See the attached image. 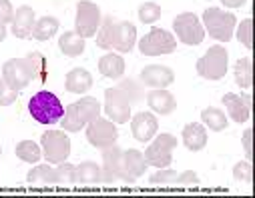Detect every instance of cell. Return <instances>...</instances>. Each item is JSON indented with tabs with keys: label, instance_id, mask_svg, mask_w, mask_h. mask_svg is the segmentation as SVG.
Here are the masks:
<instances>
[{
	"label": "cell",
	"instance_id": "27",
	"mask_svg": "<svg viewBox=\"0 0 255 198\" xmlns=\"http://www.w3.org/2000/svg\"><path fill=\"white\" fill-rule=\"evenodd\" d=\"M87 124H89V122H87V118L83 116V112H81V108L77 106V102H73V104H69V106L65 108V116H62V128H65L67 132H79V130H83Z\"/></svg>",
	"mask_w": 255,
	"mask_h": 198
},
{
	"label": "cell",
	"instance_id": "15",
	"mask_svg": "<svg viewBox=\"0 0 255 198\" xmlns=\"http://www.w3.org/2000/svg\"><path fill=\"white\" fill-rule=\"evenodd\" d=\"M135 42H137V28H135V24L129 22V20H117L113 50H117L119 54H127V52L133 50Z\"/></svg>",
	"mask_w": 255,
	"mask_h": 198
},
{
	"label": "cell",
	"instance_id": "24",
	"mask_svg": "<svg viewBox=\"0 0 255 198\" xmlns=\"http://www.w3.org/2000/svg\"><path fill=\"white\" fill-rule=\"evenodd\" d=\"M99 182H103V170L97 162L85 160V162L77 164V184L91 186V184H99Z\"/></svg>",
	"mask_w": 255,
	"mask_h": 198
},
{
	"label": "cell",
	"instance_id": "18",
	"mask_svg": "<svg viewBox=\"0 0 255 198\" xmlns=\"http://www.w3.org/2000/svg\"><path fill=\"white\" fill-rule=\"evenodd\" d=\"M183 144L191 152H199L207 146V128L201 122H191L183 128Z\"/></svg>",
	"mask_w": 255,
	"mask_h": 198
},
{
	"label": "cell",
	"instance_id": "43",
	"mask_svg": "<svg viewBox=\"0 0 255 198\" xmlns=\"http://www.w3.org/2000/svg\"><path fill=\"white\" fill-rule=\"evenodd\" d=\"M223 2V6H227V8H241L247 0H221Z\"/></svg>",
	"mask_w": 255,
	"mask_h": 198
},
{
	"label": "cell",
	"instance_id": "7",
	"mask_svg": "<svg viewBox=\"0 0 255 198\" xmlns=\"http://www.w3.org/2000/svg\"><path fill=\"white\" fill-rule=\"evenodd\" d=\"M177 48V40L171 32L165 28H151L141 40H139V50L145 56H163L171 54Z\"/></svg>",
	"mask_w": 255,
	"mask_h": 198
},
{
	"label": "cell",
	"instance_id": "16",
	"mask_svg": "<svg viewBox=\"0 0 255 198\" xmlns=\"http://www.w3.org/2000/svg\"><path fill=\"white\" fill-rule=\"evenodd\" d=\"M147 170V160L141 150L131 148V150H123V180L133 182L135 178L143 176Z\"/></svg>",
	"mask_w": 255,
	"mask_h": 198
},
{
	"label": "cell",
	"instance_id": "8",
	"mask_svg": "<svg viewBox=\"0 0 255 198\" xmlns=\"http://www.w3.org/2000/svg\"><path fill=\"white\" fill-rule=\"evenodd\" d=\"M103 22L101 8L95 2L83 0L77 4V16H75V32L81 34L83 38H93Z\"/></svg>",
	"mask_w": 255,
	"mask_h": 198
},
{
	"label": "cell",
	"instance_id": "28",
	"mask_svg": "<svg viewBox=\"0 0 255 198\" xmlns=\"http://www.w3.org/2000/svg\"><path fill=\"white\" fill-rule=\"evenodd\" d=\"M115 88H119L123 92V96L129 100L131 106L137 104V102H141L143 96H145V88H143L141 80H135V78H123Z\"/></svg>",
	"mask_w": 255,
	"mask_h": 198
},
{
	"label": "cell",
	"instance_id": "21",
	"mask_svg": "<svg viewBox=\"0 0 255 198\" xmlns=\"http://www.w3.org/2000/svg\"><path fill=\"white\" fill-rule=\"evenodd\" d=\"M99 72L105 78H113V80L121 78L125 74V60H123V56L117 54V52L103 54L101 60H99Z\"/></svg>",
	"mask_w": 255,
	"mask_h": 198
},
{
	"label": "cell",
	"instance_id": "6",
	"mask_svg": "<svg viewBox=\"0 0 255 198\" xmlns=\"http://www.w3.org/2000/svg\"><path fill=\"white\" fill-rule=\"evenodd\" d=\"M173 32L187 46H197L205 38V28H203L201 20L193 12H181L173 20Z\"/></svg>",
	"mask_w": 255,
	"mask_h": 198
},
{
	"label": "cell",
	"instance_id": "20",
	"mask_svg": "<svg viewBox=\"0 0 255 198\" xmlns=\"http://www.w3.org/2000/svg\"><path fill=\"white\" fill-rule=\"evenodd\" d=\"M34 22H36V14L30 6H20L16 8L14 12V18H12V34L16 38H28L32 36V28H34Z\"/></svg>",
	"mask_w": 255,
	"mask_h": 198
},
{
	"label": "cell",
	"instance_id": "22",
	"mask_svg": "<svg viewBox=\"0 0 255 198\" xmlns=\"http://www.w3.org/2000/svg\"><path fill=\"white\" fill-rule=\"evenodd\" d=\"M93 86V76L85 68H73L65 78V88L73 94H85Z\"/></svg>",
	"mask_w": 255,
	"mask_h": 198
},
{
	"label": "cell",
	"instance_id": "25",
	"mask_svg": "<svg viewBox=\"0 0 255 198\" xmlns=\"http://www.w3.org/2000/svg\"><path fill=\"white\" fill-rule=\"evenodd\" d=\"M26 180L34 186H50V184H56V170H54V164H36L28 174H26Z\"/></svg>",
	"mask_w": 255,
	"mask_h": 198
},
{
	"label": "cell",
	"instance_id": "5",
	"mask_svg": "<svg viewBox=\"0 0 255 198\" xmlns=\"http://www.w3.org/2000/svg\"><path fill=\"white\" fill-rule=\"evenodd\" d=\"M177 146V138L173 134H155L151 144L145 150V160L147 166H155V168H167L173 162V150Z\"/></svg>",
	"mask_w": 255,
	"mask_h": 198
},
{
	"label": "cell",
	"instance_id": "31",
	"mask_svg": "<svg viewBox=\"0 0 255 198\" xmlns=\"http://www.w3.org/2000/svg\"><path fill=\"white\" fill-rule=\"evenodd\" d=\"M16 156H18L22 162L36 164V162L42 158V148H40L34 140H22V142L16 144Z\"/></svg>",
	"mask_w": 255,
	"mask_h": 198
},
{
	"label": "cell",
	"instance_id": "17",
	"mask_svg": "<svg viewBox=\"0 0 255 198\" xmlns=\"http://www.w3.org/2000/svg\"><path fill=\"white\" fill-rule=\"evenodd\" d=\"M223 104H225L231 120H235L237 124H243L249 120V116H251V96L249 94L237 96L233 92H227L223 96Z\"/></svg>",
	"mask_w": 255,
	"mask_h": 198
},
{
	"label": "cell",
	"instance_id": "33",
	"mask_svg": "<svg viewBox=\"0 0 255 198\" xmlns=\"http://www.w3.org/2000/svg\"><path fill=\"white\" fill-rule=\"evenodd\" d=\"M56 170V184H62V186H73L77 184V166L71 164V162H60L54 166Z\"/></svg>",
	"mask_w": 255,
	"mask_h": 198
},
{
	"label": "cell",
	"instance_id": "34",
	"mask_svg": "<svg viewBox=\"0 0 255 198\" xmlns=\"http://www.w3.org/2000/svg\"><path fill=\"white\" fill-rule=\"evenodd\" d=\"M28 60V66H30V72H32V80H40L44 82L46 78V60L40 52H30L26 56Z\"/></svg>",
	"mask_w": 255,
	"mask_h": 198
},
{
	"label": "cell",
	"instance_id": "39",
	"mask_svg": "<svg viewBox=\"0 0 255 198\" xmlns=\"http://www.w3.org/2000/svg\"><path fill=\"white\" fill-rule=\"evenodd\" d=\"M233 178L241 180V182H251V162L249 160H241L233 166Z\"/></svg>",
	"mask_w": 255,
	"mask_h": 198
},
{
	"label": "cell",
	"instance_id": "19",
	"mask_svg": "<svg viewBox=\"0 0 255 198\" xmlns=\"http://www.w3.org/2000/svg\"><path fill=\"white\" fill-rule=\"evenodd\" d=\"M147 96V104H149V108L153 110V112H157V114H161V116H167V114H171L175 108H177V100H175V96L167 90V88H153L149 94H145Z\"/></svg>",
	"mask_w": 255,
	"mask_h": 198
},
{
	"label": "cell",
	"instance_id": "45",
	"mask_svg": "<svg viewBox=\"0 0 255 198\" xmlns=\"http://www.w3.org/2000/svg\"><path fill=\"white\" fill-rule=\"evenodd\" d=\"M0 154H2V148H0Z\"/></svg>",
	"mask_w": 255,
	"mask_h": 198
},
{
	"label": "cell",
	"instance_id": "13",
	"mask_svg": "<svg viewBox=\"0 0 255 198\" xmlns=\"http://www.w3.org/2000/svg\"><path fill=\"white\" fill-rule=\"evenodd\" d=\"M103 150V180L105 182H115L117 178H123V150L115 144L101 148Z\"/></svg>",
	"mask_w": 255,
	"mask_h": 198
},
{
	"label": "cell",
	"instance_id": "10",
	"mask_svg": "<svg viewBox=\"0 0 255 198\" xmlns=\"http://www.w3.org/2000/svg\"><path fill=\"white\" fill-rule=\"evenodd\" d=\"M103 112L115 124H125V122L131 120V104H129V100L123 96V92L119 88H115V86L105 90V106H103Z\"/></svg>",
	"mask_w": 255,
	"mask_h": 198
},
{
	"label": "cell",
	"instance_id": "14",
	"mask_svg": "<svg viewBox=\"0 0 255 198\" xmlns=\"http://www.w3.org/2000/svg\"><path fill=\"white\" fill-rule=\"evenodd\" d=\"M157 130H159V122L153 112H139L131 118V132L135 140L139 142H151L153 136L157 134Z\"/></svg>",
	"mask_w": 255,
	"mask_h": 198
},
{
	"label": "cell",
	"instance_id": "12",
	"mask_svg": "<svg viewBox=\"0 0 255 198\" xmlns=\"http://www.w3.org/2000/svg\"><path fill=\"white\" fill-rule=\"evenodd\" d=\"M175 82V72L169 66L163 64H151L141 70V84L149 88H167Z\"/></svg>",
	"mask_w": 255,
	"mask_h": 198
},
{
	"label": "cell",
	"instance_id": "37",
	"mask_svg": "<svg viewBox=\"0 0 255 198\" xmlns=\"http://www.w3.org/2000/svg\"><path fill=\"white\" fill-rule=\"evenodd\" d=\"M233 34L237 36V40H239L245 48H251V46H253V42H251V18L241 20V22H239V28H237Z\"/></svg>",
	"mask_w": 255,
	"mask_h": 198
},
{
	"label": "cell",
	"instance_id": "42",
	"mask_svg": "<svg viewBox=\"0 0 255 198\" xmlns=\"http://www.w3.org/2000/svg\"><path fill=\"white\" fill-rule=\"evenodd\" d=\"M243 146H245L247 160H251V130H245V134H243Z\"/></svg>",
	"mask_w": 255,
	"mask_h": 198
},
{
	"label": "cell",
	"instance_id": "38",
	"mask_svg": "<svg viewBox=\"0 0 255 198\" xmlns=\"http://www.w3.org/2000/svg\"><path fill=\"white\" fill-rule=\"evenodd\" d=\"M18 98V90L6 84L4 78H0V106H10Z\"/></svg>",
	"mask_w": 255,
	"mask_h": 198
},
{
	"label": "cell",
	"instance_id": "26",
	"mask_svg": "<svg viewBox=\"0 0 255 198\" xmlns=\"http://www.w3.org/2000/svg\"><path fill=\"white\" fill-rule=\"evenodd\" d=\"M115 28H117V18L115 16H103V22L97 30V46L105 50H113V40H115Z\"/></svg>",
	"mask_w": 255,
	"mask_h": 198
},
{
	"label": "cell",
	"instance_id": "30",
	"mask_svg": "<svg viewBox=\"0 0 255 198\" xmlns=\"http://www.w3.org/2000/svg\"><path fill=\"white\" fill-rule=\"evenodd\" d=\"M201 120H203V126H207L213 132H221V130L227 128V116H225V112L219 110V108H215V106H207L201 112Z\"/></svg>",
	"mask_w": 255,
	"mask_h": 198
},
{
	"label": "cell",
	"instance_id": "11",
	"mask_svg": "<svg viewBox=\"0 0 255 198\" xmlns=\"http://www.w3.org/2000/svg\"><path fill=\"white\" fill-rule=\"evenodd\" d=\"M2 78L14 90L26 88L30 84V80H32L28 60L26 58H10V60H6L4 66H2Z\"/></svg>",
	"mask_w": 255,
	"mask_h": 198
},
{
	"label": "cell",
	"instance_id": "32",
	"mask_svg": "<svg viewBox=\"0 0 255 198\" xmlns=\"http://www.w3.org/2000/svg\"><path fill=\"white\" fill-rule=\"evenodd\" d=\"M235 82L241 88H251L253 84V72H251V58H239L235 64Z\"/></svg>",
	"mask_w": 255,
	"mask_h": 198
},
{
	"label": "cell",
	"instance_id": "29",
	"mask_svg": "<svg viewBox=\"0 0 255 198\" xmlns=\"http://www.w3.org/2000/svg\"><path fill=\"white\" fill-rule=\"evenodd\" d=\"M58 26H60L58 18H54V16H40V18L34 22L32 36H34L36 40H48V38H52V36L58 32Z\"/></svg>",
	"mask_w": 255,
	"mask_h": 198
},
{
	"label": "cell",
	"instance_id": "44",
	"mask_svg": "<svg viewBox=\"0 0 255 198\" xmlns=\"http://www.w3.org/2000/svg\"><path fill=\"white\" fill-rule=\"evenodd\" d=\"M6 38V24H0V42Z\"/></svg>",
	"mask_w": 255,
	"mask_h": 198
},
{
	"label": "cell",
	"instance_id": "35",
	"mask_svg": "<svg viewBox=\"0 0 255 198\" xmlns=\"http://www.w3.org/2000/svg\"><path fill=\"white\" fill-rule=\"evenodd\" d=\"M161 18V6L157 2H143L139 6V20L143 24H153Z\"/></svg>",
	"mask_w": 255,
	"mask_h": 198
},
{
	"label": "cell",
	"instance_id": "41",
	"mask_svg": "<svg viewBox=\"0 0 255 198\" xmlns=\"http://www.w3.org/2000/svg\"><path fill=\"white\" fill-rule=\"evenodd\" d=\"M14 18V10L10 0H0V24H10Z\"/></svg>",
	"mask_w": 255,
	"mask_h": 198
},
{
	"label": "cell",
	"instance_id": "3",
	"mask_svg": "<svg viewBox=\"0 0 255 198\" xmlns=\"http://www.w3.org/2000/svg\"><path fill=\"white\" fill-rule=\"evenodd\" d=\"M203 26L211 38H215L219 42H229L233 38V32H235L237 18L231 12H225L217 6H211L203 12Z\"/></svg>",
	"mask_w": 255,
	"mask_h": 198
},
{
	"label": "cell",
	"instance_id": "36",
	"mask_svg": "<svg viewBox=\"0 0 255 198\" xmlns=\"http://www.w3.org/2000/svg\"><path fill=\"white\" fill-rule=\"evenodd\" d=\"M175 176H177V172L171 170L169 166L167 168H157V172L149 178V184L151 186H167V184L175 182Z\"/></svg>",
	"mask_w": 255,
	"mask_h": 198
},
{
	"label": "cell",
	"instance_id": "23",
	"mask_svg": "<svg viewBox=\"0 0 255 198\" xmlns=\"http://www.w3.org/2000/svg\"><path fill=\"white\" fill-rule=\"evenodd\" d=\"M85 40L87 38H83L81 34H77L75 30H71V32H62V36L58 38V48H60V52L65 54V56H71V58H75V56H81L83 52H85Z\"/></svg>",
	"mask_w": 255,
	"mask_h": 198
},
{
	"label": "cell",
	"instance_id": "4",
	"mask_svg": "<svg viewBox=\"0 0 255 198\" xmlns=\"http://www.w3.org/2000/svg\"><path fill=\"white\" fill-rule=\"evenodd\" d=\"M42 156L48 164H60L71 156V140L62 130H46L40 136Z\"/></svg>",
	"mask_w": 255,
	"mask_h": 198
},
{
	"label": "cell",
	"instance_id": "40",
	"mask_svg": "<svg viewBox=\"0 0 255 198\" xmlns=\"http://www.w3.org/2000/svg\"><path fill=\"white\" fill-rule=\"evenodd\" d=\"M175 184L177 186H197L199 184V176L193 170H185V172L175 176Z\"/></svg>",
	"mask_w": 255,
	"mask_h": 198
},
{
	"label": "cell",
	"instance_id": "2",
	"mask_svg": "<svg viewBox=\"0 0 255 198\" xmlns=\"http://www.w3.org/2000/svg\"><path fill=\"white\" fill-rule=\"evenodd\" d=\"M229 68V52L221 44L211 46L197 60V74L205 80H221Z\"/></svg>",
	"mask_w": 255,
	"mask_h": 198
},
{
	"label": "cell",
	"instance_id": "1",
	"mask_svg": "<svg viewBox=\"0 0 255 198\" xmlns=\"http://www.w3.org/2000/svg\"><path fill=\"white\" fill-rule=\"evenodd\" d=\"M28 112L30 116L40 122V124H56L58 120H62L65 116V108H62V102L58 100L56 94L48 92V90H38L30 100H28Z\"/></svg>",
	"mask_w": 255,
	"mask_h": 198
},
{
	"label": "cell",
	"instance_id": "9",
	"mask_svg": "<svg viewBox=\"0 0 255 198\" xmlns=\"http://www.w3.org/2000/svg\"><path fill=\"white\" fill-rule=\"evenodd\" d=\"M87 140L91 146L95 148H105V146H111L117 142L119 138V130H117V124L109 118H95L93 122H89L87 126Z\"/></svg>",
	"mask_w": 255,
	"mask_h": 198
}]
</instances>
